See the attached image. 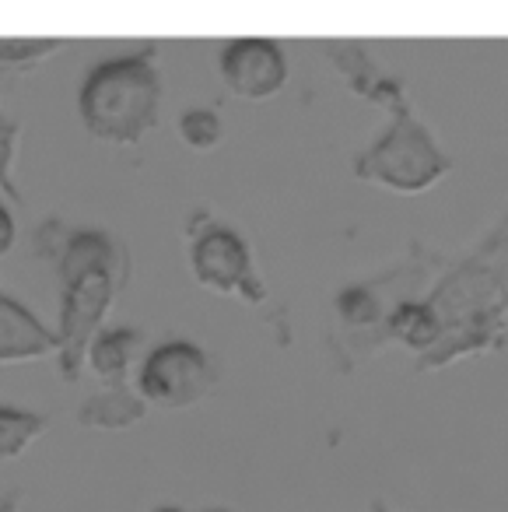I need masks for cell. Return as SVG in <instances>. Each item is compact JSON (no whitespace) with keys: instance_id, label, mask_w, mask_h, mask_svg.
<instances>
[{"instance_id":"6da1fadb","label":"cell","mask_w":508,"mask_h":512,"mask_svg":"<svg viewBox=\"0 0 508 512\" xmlns=\"http://www.w3.org/2000/svg\"><path fill=\"white\" fill-rule=\"evenodd\" d=\"M36 246L60 281L57 372L78 386L88 372V348L106 330L109 309L130 281V253L106 228H71L64 221H43Z\"/></svg>"},{"instance_id":"7a4b0ae2","label":"cell","mask_w":508,"mask_h":512,"mask_svg":"<svg viewBox=\"0 0 508 512\" xmlns=\"http://www.w3.org/2000/svg\"><path fill=\"white\" fill-rule=\"evenodd\" d=\"M162 113V46L148 43L88 67L78 88V120L99 144L137 148Z\"/></svg>"},{"instance_id":"3957f363","label":"cell","mask_w":508,"mask_h":512,"mask_svg":"<svg viewBox=\"0 0 508 512\" xmlns=\"http://www.w3.org/2000/svg\"><path fill=\"white\" fill-rule=\"evenodd\" d=\"M424 299L438 316L442 337L435 351L414 365L417 372H438L459 358L508 351V302L470 253L449 260Z\"/></svg>"},{"instance_id":"277c9868","label":"cell","mask_w":508,"mask_h":512,"mask_svg":"<svg viewBox=\"0 0 508 512\" xmlns=\"http://www.w3.org/2000/svg\"><path fill=\"white\" fill-rule=\"evenodd\" d=\"M449 267V256L410 242L407 253L382 274L365 281H351L333 295V316L340 323V355L337 362L358 365L368 358V344L382 330V323L410 299H424L438 274Z\"/></svg>"},{"instance_id":"5b68a950","label":"cell","mask_w":508,"mask_h":512,"mask_svg":"<svg viewBox=\"0 0 508 512\" xmlns=\"http://www.w3.org/2000/svg\"><path fill=\"white\" fill-rule=\"evenodd\" d=\"M354 179L379 190L414 197L428 193L452 172V158L431 134V127L414 113V106L389 116L382 134L361 148L351 162Z\"/></svg>"},{"instance_id":"8992f818","label":"cell","mask_w":508,"mask_h":512,"mask_svg":"<svg viewBox=\"0 0 508 512\" xmlns=\"http://www.w3.org/2000/svg\"><path fill=\"white\" fill-rule=\"evenodd\" d=\"M186 239H190V253H186L190 256V271L200 288L225 295V299H239L253 309L263 306L267 288H263V278L256 271L253 249H249L246 235L239 228L200 211L193 214Z\"/></svg>"},{"instance_id":"52a82bcc","label":"cell","mask_w":508,"mask_h":512,"mask_svg":"<svg viewBox=\"0 0 508 512\" xmlns=\"http://www.w3.org/2000/svg\"><path fill=\"white\" fill-rule=\"evenodd\" d=\"M221 383V369L211 351L186 337L155 344L137 365V393L158 411H190L204 404Z\"/></svg>"},{"instance_id":"ba28073f","label":"cell","mask_w":508,"mask_h":512,"mask_svg":"<svg viewBox=\"0 0 508 512\" xmlns=\"http://www.w3.org/2000/svg\"><path fill=\"white\" fill-rule=\"evenodd\" d=\"M218 74L232 99L267 102L284 92L291 78V60L277 39L242 36L218 53Z\"/></svg>"},{"instance_id":"9c48e42d","label":"cell","mask_w":508,"mask_h":512,"mask_svg":"<svg viewBox=\"0 0 508 512\" xmlns=\"http://www.w3.org/2000/svg\"><path fill=\"white\" fill-rule=\"evenodd\" d=\"M323 53H326V60H330L333 71L344 78V85L351 88L358 99L386 109L389 116L410 106V95H407L403 78L389 74L386 67L372 57V50H368L365 43H354V39H344V43H337V39H326Z\"/></svg>"},{"instance_id":"30bf717a","label":"cell","mask_w":508,"mask_h":512,"mask_svg":"<svg viewBox=\"0 0 508 512\" xmlns=\"http://www.w3.org/2000/svg\"><path fill=\"white\" fill-rule=\"evenodd\" d=\"M60 355V337L15 295L0 292V365L43 362Z\"/></svg>"},{"instance_id":"8fae6325","label":"cell","mask_w":508,"mask_h":512,"mask_svg":"<svg viewBox=\"0 0 508 512\" xmlns=\"http://www.w3.org/2000/svg\"><path fill=\"white\" fill-rule=\"evenodd\" d=\"M148 411L151 407L144 404L137 386H99V390L81 400L78 425L92 428V432H130V428H137L148 418Z\"/></svg>"},{"instance_id":"7c38bea8","label":"cell","mask_w":508,"mask_h":512,"mask_svg":"<svg viewBox=\"0 0 508 512\" xmlns=\"http://www.w3.org/2000/svg\"><path fill=\"white\" fill-rule=\"evenodd\" d=\"M144 334L134 327H106L88 348L85 369L99 379L102 386L130 383V369L144 358Z\"/></svg>"},{"instance_id":"4fadbf2b","label":"cell","mask_w":508,"mask_h":512,"mask_svg":"<svg viewBox=\"0 0 508 512\" xmlns=\"http://www.w3.org/2000/svg\"><path fill=\"white\" fill-rule=\"evenodd\" d=\"M46 414L25 411V407H8L0 404V467L15 463L18 456H25L46 432Z\"/></svg>"},{"instance_id":"5bb4252c","label":"cell","mask_w":508,"mask_h":512,"mask_svg":"<svg viewBox=\"0 0 508 512\" xmlns=\"http://www.w3.org/2000/svg\"><path fill=\"white\" fill-rule=\"evenodd\" d=\"M176 134L190 151L207 155L225 141V120L214 106H186L176 120Z\"/></svg>"},{"instance_id":"9a60e30c","label":"cell","mask_w":508,"mask_h":512,"mask_svg":"<svg viewBox=\"0 0 508 512\" xmlns=\"http://www.w3.org/2000/svg\"><path fill=\"white\" fill-rule=\"evenodd\" d=\"M466 253L491 274L494 285L501 288V295H505V302H508V211L501 214V218L494 221V225L487 228Z\"/></svg>"},{"instance_id":"2e32d148","label":"cell","mask_w":508,"mask_h":512,"mask_svg":"<svg viewBox=\"0 0 508 512\" xmlns=\"http://www.w3.org/2000/svg\"><path fill=\"white\" fill-rule=\"evenodd\" d=\"M64 50L60 39H0V78L4 74H29Z\"/></svg>"},{"instance_id":"e0dca14e","label":"cell","mask_w":508,"mask_h":512,"mask_svg":"<svg viewBox=\"0 0 508 512\" xmlns=\"http://www.w3.org/2000/svg\"><path fill=\"white\" fill-rule=\"evenodd\" d=\"M18 148H22V123L0 113V200H8L11 207H22V190L15 179Z\"/></svg>"},{"instance_id":"ac0fdd59","label":"cell","mask_w":508,"mask_h":512,"mask_svg":"<svg viewBox=\"0 0 508 512\" xmlns=\"http://www.w3.org/2000/svg\"><path fill=\"white\" fill-rule=\"evenodd\" d=\"M18 246V218H15V207L8 200H0V260L11 256Z\"/></svg>"},{"instance_id":"d6986e66","label":"cell","mask_w":508,"mask_h":512,"mask_svg":"<svg viewBox=\"0 0 508 512\" xmlns=\"http://www.w3.org/2000/svg\"><path fill=\"white\" fill-rule=\"evenodd\" d=\"M0 512H22V491H8V495H0Z\"/></svg>"},{"instance_id":"ffe728a7","label":"cell","mask_w":508,"mask_h":512,"mask_svg":"<svg viewBox=\"0 0 508 512\" xmlns=\"http://www.w3.org/2000/svg\"><path fill=\"white\" fill-rule=\"evenodd\" d=\"M151 512H186V509H179V505H158V509H151Z\"/></svg>"},{"instance_id":"44dd1931","label":"cell","mask_w":508,"mask_h":512,"mask_svg":"<svg viewBox=\"0 0 508 512\" xmlns=\"http://www.w3.org/2000/svg\"><path fill=\"white\" fill-rule=\"evenodd\" d=\"M372 512H389V509H386V505H382V502H375V509H372Z\"/></svg>"},{"instance_id":"7402d4cb","label":"cell","mask_w":508,"mask_h":512,"mask_svg":"<svg viewBox=\"0 0 508 512\" xmlns=\"http://www.w3.org/2000/svg\"><path fill=\"white\" fill-rule=\"evenodd\" d=\"M207 512H228V509H207Z\"/></svg>"}]
</instances>
